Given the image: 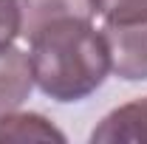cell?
I'll use <instances>...</instances> for the list:
<instances>
[{"mask_svg":"<svg viewBox=\"0 0 147 144\" xmlns=\"http://www.w3.org/2000/svg\"><path fill=\"white\" fill-rule=\"evenodd\" d=\"M31 73L37 88L54 102H82L108 79L110 59L93 20H59L31 40Z\"/></svg>","mask_w":147,"mask_h":144,"instance_id":"6da1fadb","label":"cell"},{"mask_svg":"<svg viewBox=\"0 0 147 144\" xmlns=\"http://www.w3.org/2000/svg\"><path fill=\"white\" fill-rule=\"evenodd\" d=\"M34 88L31 59L14 45L0 51V119L14 113Z\"/></svg>","mask_w":147,"mask_h":144,"instance_id":"5b68a950","label":"cell"},{"mask_svg":"<svg viewBox=\"0 0 147 144\" xmlns=\"http://www.w3.org/2000/svg\"><path fill=\"white\" fill-rule=\"evenodd\" d=\"M20 37V9L17 0H0V51Z\"/></svg>","mask_w":147,"mask_h":144,"instance_id":"ba28073f","label":"cell"},{"mask_svg":"<svg viewBox=\"0 0 147 144\" xmlns=\"http://www.w3.org/2000/svg\"><path fill=\"white\" fill-rule=\"evenodd\" d=\"M0 141H65V136L40 113H9L0 119Z\"/></svg>","mask_w":147,"mask_h":144,"instance_id":"8992f818","label":"cell"},{"mask_svg":"<svg viewBox=\"0 0 147 144\" xmlns=\"http://www.w3.org/2000/svg\"><path fill=\"white\" fill-rule=\"evenodd\" d=\"M93 144H144L147 141V96L133 99L122 108L110 110L108 116L93 127Z\"/></svg>","mask_w":147,"mask_h":144,"instance_id":"277c9868","label":"cell"},{"mask_svg":"<svg viewBox=\"0 0 147 144\" xmlns=\"http://www.w3.org/2000/svg\"><path fill=\"white\" fill-rule=\"evenodd\" d=\"M93 11L110 23L147 20V0H93Z\"/></svg>","mask_w":147,"mask_h":144,"instance_id":"52a82bcc","label":"cell"},{"mask_svg":"<svg viewBox=\"0 0 147 144\" xmlns=\"http://www.w3.org/2000/svg\"><path fill=\"white\" fill-rule=\"evenodd\" d=\"M99 31L108 48L110 71L127 82L147 79V20H139V23L105 20Z\"/></svg>","mask_w":147,"mask_h":144,"instance_id":"7a4b0ae2","label":"cell"},{"mask_svg":"<svg viewBox=\"0 0 147 144\" xmlns=\"http://www.w3.org/2000/svg\"><path fill=\"white\" fill-rule=\"evenodd\" d=\"M20 9V37L31 40L45 26L59 20H93V0H17Z\"/></svg>","mask_w":147,"mask_h":144,"instance_id":"3957f363","label":"cell"}]
</instances>
